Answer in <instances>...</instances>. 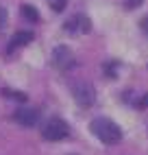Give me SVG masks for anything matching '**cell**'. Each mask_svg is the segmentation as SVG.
Here are the masks:
<instances>
[{
	"label": "cell",
	"mask_w": 148,
	"mask_h": 155,
	"mask_svg": "<svg viewBox=\"0 0 148 155\" xmlns=\"http://www.w3.org/2000/svg\"><path fill=\"white\" fill-rule=\"evenodd\" d=\"M92 133L102 144H115L122 140V129L109 118H94L92 120Z\"/></svg>",
	"instance_id": "cell-1"
},
{
	"label": "cell",
	"mask_w": 148,
	"mask_h": 155,
	"mask_svg": "<svg viewBox=\"0 0 148 155\" xmlns=\"http://www.w3.org/2000/svg\"><path fill=\"white\" fill-rule=\"evenodd\" d=\"M68 133H70V129H68V125H66L61 118H50V120L46 122V127L41 129V136H44L46 140H50V142L63 140Z\"/></svg>",
	"instance_id": "cell-2"
},
{
	"label": "cell",
	"mask_w": 148,
	"mask_h": 155,
	"mask_svg": "<svg viewBox=\"0 0 148 155\" xmlns=\"http://www.w3.org/2000/svg\"><path fill=\"white\" fill-rule=\"evenodd\" d=\"M74 98L81 107H89L96 98V94H94V87L89 83H76L74 85Z\"/></svg>",
	"instance_id": "cell-3"
},
{
	"label": "cell",
	"mask_w": 148,
	"mask_h": 155,
	"mask_svg": "<svg viewBox=\"0 0 148 155\" xmlns=\"http://www.w3.org/2000/svg\"><path fill=\"white\" fill-rule=\"evenodd\" d=\"M15 120H18L22 127H33L35 122L39 120V109L22 107V109H18V111H15Z\"/></svg>",
	"instance_id": "cell-4"
},
{
	"label": "cell",
	"mask_w": 148,
	"mask_h": 155,
	"mask_svg": "<svg viewBox=\"0 0 148 155\" xmlns=\"http://www.w3.org/2000/svg\"><path fill=\"white\" fill-rule=\"evenodd\" d=\"M52 61H55V66L61 68V70H66L74 64V59H72V53H70V48L68 46H57L55 48V55H52Z\"/></svg>",
	"instance_id": "cell-5"
},
{
	"label": "cell",
	"mask_w": 148,
	"mask_h": 155,
	"mask_svg": "<svg viewBox=\"0 0 148 155\" xmlns=\"http://www.w3.org/2000/svg\"><path fill=\"white\" fill-rule=\"evenodd\" d=\"M66 31H79V33H87L89 31V20L85 15H74L66 24Z\"/></svg>",
	"instance_id": "cell-6"
},
{
	"label": "cell",
	"mask_w": 148,
	"mask_h": 155,
	"mask_svg": "<svg viewBox=\"0 0 148 155\" xmlns=\"http://www.w3.org/2000/svg\"><path fill=\"white\" fill-rule=\"evenodd\" d=\"M31 39H33V33H31V31H20V33H15L11 37V46H9V50H13L18 46H26Z\"/></svg>",
	"instance_id": "cell-7"
},
{
	"label": "cell",
	"mask_w": 148,
	"mask_h": 155,
	"mask_svg": "<svg viewBox=\"0 0 148 155\" xmlns=\"http://www.w3.org/2000/svg\"><path fill=\"white\" fill-rule=\"evenodd\" d=\"M22 15L28 20V22H37L39 20V11L35 7H31V5H22Z\"/></svg>",
	"instance_id": "cell-8"
},
{
	"label": "cell",
	"mask_w": 148,
	"mask_h": 155,
	"mask_svg": "<svg viewBox=\"0 0 148 155\" xmlns=\"http://www.w3.org/2000/svg\"><path fill=\"white\" fill-rule=\"evenodd\" d=\"M2 94L7 96V98H18V101H26V94H20V92H13V90H2Z\"/></svg>",
	"instance_id": "cell-9"
},
{
	"label": "cell",
	"mask_w": 148,
	"mask_h": 155,
	"mask_svg": "<svg viewBox=\"0 0 148 155\" xmlns=\"http://www.w3.org/2000/svg\"><path fill=\"white\" fill-rule=\"evenodd\" d=\"M50 5H52V9H55V11H63V9H66V5H68V0H50Z\"/></svg>",
	"instance_id": "cell-10"
},
{
	"label": "cell",
	"mask_w": 148,
	"mask_h": 155,
	"mask_svg": "<svg viewBox=\"0 0 148 155\" xmlns=\"http://www.w3.org/2000/svg\"><path fill=\"white\" fill-rule=\"evenodd\" d=\"M142 2H144V0H126V7H129V9H137Z\"/></svg>",
	"instance_id": "cell-11"
},
{
	"label": "cell",
	"mask_w": 148,
	"mask_h": 155,
	"mask_svg": "<svg viewBox=\"0 0 148 155\" xmlns=\"http://www.w3.org/2000/svg\"><path fill=\"white\" fill-rule=\"evenodd\" d=\"M140 26H142V31H144V33L148 35V15H146V18L142 20V22H140Z\"/></svg>",
	"instance_id": "cell-12"
},
{
	"label": "cell",
	"mask_w": 148,
	"mask_h": 155,
	"mask_svg": "<svg viewBox=\"0 0 148 155\" xmlns=\"http://www.w3.org/2000/svg\"><path fill=\"white\" fill-rule=\"evenodd\" d=\"M135 105H137V107H148V96H144L142 101H137Z\"/></svg>",
	"instance_id": "cell-13"
}]
</instances>
